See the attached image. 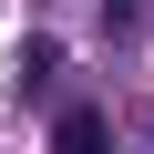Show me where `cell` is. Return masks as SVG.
<instances>
[{
	"instance_id": "cell-2",
	"label": "cell",
	"mask_w": 154,
	"mask_h": 154,
	"mask_svg": "<svg viewBox=\"0 0 154 154\" xmlns=\"http://www.w3.org/2000/svg\"><path fill=\"white\" fill-rule=\"evenodd\" d=\"M103 11H113V31H134V21H144V0H103Z\"/></svg>"
},
{
	"instance_id": "cell-1",
	"label": "cell",
	"mask_w": 154,
	"mask_h": 154,
	"mask_svg": "<svg viewBox=\"0 0 154 154\" xmlns=\"http://www.w3.org/2000/svg\"><path fill=\"white\" fill-rule=\"evenodd\" d=\"M51 154H113V123L72 103V113H51Z\"/></svg>"
},
{
	"instance_id": "cell-3",
	"label": "cell",
	"mask_w": 154,
	"mask_h": 154,
	"mask_svg": "<svg viewBox=\"0 0 154 154\" xmlns=\"http://www.w3.org/2000/svg\"><path fill=\"white\" fill-rule=\"evenodd\" d=\"M144 113H154V103H144Z\"/></svg>"
}]
</instances>
